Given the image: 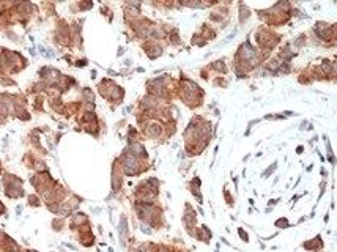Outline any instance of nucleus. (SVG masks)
<instances>
[{
	"label": "nucleus",
	"instance_id": "obj_1",
	"mask_svg": "<svg viewBox=\"0 0 337 252\" xmlns=\"http://www.w3.org/2000/svg\"><path fill=\"white\" fill-rule=\"evenodd\" d=\"M3 211H5V208H3V205H2V203H0V214H2Z\"/></svg>",
	"mask_w": 337,
	"mask_h": 252
}]
</instances>
